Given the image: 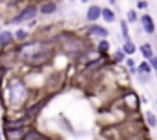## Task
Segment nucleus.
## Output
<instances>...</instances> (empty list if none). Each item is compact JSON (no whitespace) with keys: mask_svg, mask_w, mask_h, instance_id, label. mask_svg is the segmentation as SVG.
Masks as SVG:
<instances>
[{"mask_svg":"<svg viewBox=\"0 0 157 140\" xmlns=\"http://www.w3.org/2000/svg\"><path fill=\"white\" fill-rule=\"evenodd\" d=\"M59 40H62V49H66L68 53L75 51V53H82L84 51V40L77 35H71V33H60L59 35Z\"/></svg>","mask_w":157,"mask_h":140,"instance_id":"nucleus-4","label":"nucleus"},{"mask_svg":"<svg viewBox=\"0 0 157 140\" xmlns=\"http://www.w3.org/2000/svg\"><path fill=\"white\" fill-rule=\"evenodd\" d=\"M17 40H15V31H9V29H4L0 31V49H6L9 46H13Z\"/></svg>","mask_w":157,"mask_h":140,"instance_id":"nucleus-9","label":"nucleus"},{"mask_svg":"<svg viewBox=\"0 0 157 140\" xmlns=\"http://www.w3.org/2000/svg\"><path fill=\"white\" fill-rule=\"evenodd\" d=\"M59 11V4L55 0H40L39 2V13L44 17H49V15H55Z\"/></svg>","mask_w":157,"mask_h":140,"instance_id":"nucleus-7","label":"nucleus"},{"mask_svg":"<svg viewBox=\"0 0 157 140\" xmlns=\"http://www.w3.org/2000/svg\"><path fill=\"white\" fill-rule=\"evenodd\" d=\"M150 78H152V75H144V73H139V75H137L139 84H148V82H150Z\"/></svg>","mask_w":157,"mask_h":140,"instance_id":"nucleus-21","label":"nucleus"},{"mask_svg":"<svg viewBox=\"0 0 157 140\" xmlns=\"http://www.w3.org/2000/svg\"><path fill=\"white\" fill-rule=\"evenodd\" d=\"M121 49H122L128 57H133V55L137 53V46H135V42H133V40H126V42H122Z\"/></svg>","mask_w":157,"mask_h":140,"instance_id":"nucleus-14","label":"nucleus"},{"mask_svg":"<svg viewBox=\"0 0 157 140\" xmlns=\"http://www.w3.org/2000/svg\"><path fill=\"white\" fill-rule=\"evenodd\" d=\"M126 58H128V55H126L122 49H117V51L113 53V62H115V64H122V62H126Z\"/></svg>","mask_w":157,"mask_h":140,"instance_id":"nucleus-20","label":"nucleus"},{"mask_svg":"<svg viewBox=\"0 0 157 140\" xmlns=\"http://www.w3.org/2000/svg\"><path fill=\"white\" fill-rule=\"evenodd\" d=\"M139 51H141V55H143V58H144V60H152V58L155 57V51H154V46H152L150 42H144V44H141V47H139Z\"/></svg>","mask_w":157,"mask_h":140,"instance_id":"nucleus-11","label":"nucleus"},{"mask_svg":"<svg viewBox=\"0 0 157 140\" xmlns=\"http://www.w3.org/2000/svg\"><path fill=\"white\" fill-rule=\"evenodd\" d=\"M126 20H128L130 24H137V22L141 20V17L137 15V9H128V13H126Z\"/></svg>","mask_w":157,"mask_h":140,"instance_id":"nucleus-18","label":"nucleus"},{"mask_svg":"<svg viewBox=\"0 0 157 140\" xmlns=\"http://www.w3.org/2000/svg\"><path fill=\"white\" fill-rule=\"evenodd\" d=\"M108 2H110L112 6H115V4H117V0H108Z\"/></svg>","mask_w":157,"mask_h":140,"instance_id":"nucleus-26","label":"nucleus"},{"mask_svg":"<svg viewBox=\"0 0 157 140\" xmlns=\"http://www.w3.org/2000/svg\"><path fill=\"white\" fill-rule=\"evenodd\" d=\"M37 15H39V4L31 2L28 6H24L11 20H7L9 24H15V26H20V24H29L33 20H37Z\"/></svg>","mask_w":157,"mask_h":140,"instance_id":"nucleus-2","label":"nucleus"},{"mask_svg":"<svg viewBox=\"0 0 157 140\" xmlns=\"http://www.w3.org/2000/svg\"><path fill=\"white\" fill-rule=\"evenodd\" d=\"M17 57L28 66H44L48 60H51L53 47L44 40H28L18 46Z\"/></svg>","mask_w":157,"mask_h":140,"instance_id":"nucleus-1","label":"nucleus"},{"mask_svg":"<svg viewBox=\"0 0 157 140\" xmlns=\"http://www.w3.org/2000/svg\"><path fill=\"white\" fill-rule=\"evenodd\" d=\"M97 20H102V7L93 4L86 9V22L90 24H97Z\"/></svg>","mask_w":157,"mask_h":140,"instance_id":"nucleus-8","label":"nucleus"},{"mask_svg":"<svg viewBox=\"0 0 157 140\" xmlns=\"http://www.w3.org/2000/svg\"><path fill=\"white\" fill-rule=\"evenodd\" d=\"M102 20H104V22H108V24H112V22H115V20H117V15H115V11H113L110 6L102 7Z\"/></svg>","mask_w":157,"mask_h":140,"instance_id":"nucleus-13","label":"nucleus"},{"mask_svg":"<svg viewBox=\"0 0 157 140\" xmlns=\"http://www.w3.org/2000/svg\"><path fill=\"white\" fill-rule=\"evenodd\" d=\"M0 17H2V13H0Z\"/></svg>","mask_w":157,"mask_h":140,"instance_id":"nucleus-31","label":"nucleus"},{"mask_svg":"<svg viewBox=\"0 0 157 140\" xmlns=\"http://www.w3.org/2000/svg\"><path fill=\"white\" fill-rule=\"evenodd\" d=\"M80 2H82V4H90L91 0H80Z\"/></svg>","mask_w":157,"mask_h":140,"instance_id":"nucleus-27","label":"nucleus"},{"mask_svg":"<svg viewBox=\"0 0 157 140\" xmlns=\"http://www.w3.org/2000/svg\"><path fill=\"white\" fill-rule=\"evenodd\" d=\"M148 6H150V4H148L146 0H137V9H139V11H146Z\"/></svg>","mask_w":157,"mask_h":140,"instance_id":"nucleus-23","label":"nucleus"},{"mask_svg":"<svg viewBox=\"0 0 157 140\" xmlns=\"http://www.w3.org/2000/svg\"><path fill=\"white\" fill-rule=\"evenodd\" d=\"M155 76H157V73H155Z\"/></svg>","mask_w":157,"mask_h":140,"instance_id":"nucleus-32","label":"nucleus"},{"mask_svg":"<svg viewBox=\"0 0 157 140\" xmlns=\"http://www.w3.org/2000/svg\"><path fill=\"white\" fill-rule=\"evenodd\" d=\"M155 105H157V98H155Z\"/></svg>","mask_w":157,"mask_h":140,"instance_id":"nucleus-28","label":"nucleus"},{"mask_svg":"<svg viewBox=\"0 0 157 140\" xmlns=\"http://www.w3.org/2000/svg\"><path fill=\"white\" fill-rule=\"evenodd\" d=\"M15 40H17V44L20 46V44H24V42L29 40V33H28L24 28H18V29L15 31Z\"/></svg>","mask_w":157,"mask_h":140,"instance_id":"nucleus-15","label":"nucleus"},{"mask_svg":"<svg viewBox=\"0 0 157 140\" xmlns=\"http://www.w3.org/2000/svg\"><path fill=\"white\" fill-rule=\"evenodd\" d=\"M139 24H141V29H143L146 35H155V20H154L152 15H148V13L141 15Z\"/></svg>","mask_w":157,"mask_h":140,"instance_id":"nucleus-6","label":"nucleus"},{"mask_svg":"<svg viewBox=\"0 0 157 140\" xmlns=\"http://www.w3.org/2000/svg\"><path fill=\"white\" fill-rule=\"evenodd\" d=\"M70 2H75V0H70Z\"/></svg>","mask_w":157,"mask_h":140,"instance_id":"nucleus-29","label":"nucleus"},{"mask_svg":"<svg viewBox=\"0 0 157 140\" xmlns=\"http://www.w3.org/2000/svg\"><path fill=\"white\" fill-rule=\"evenodd\" d=\"M0 140H4V138H2V137H0Z\"/></svg>","mask_w":157,"mask_h":140,"instance_id":"nucleus-30","label":"nucleus"},{"mask_svg":"<svg viewBox=\"0 0 157 140\" xmlns=\"http://www.w3.org/2000/svg\"><path fill=\"white\" fill-rule=\"evenodd\" d=\"M88 35L93 36V38H99V40H104V38H110L112 33L108 31V28H104V26H101V24L97 22V24H90Z\"/></svg>","mask_w":157,"mask_h":140,"instance_id":"nucleus-5","label":"nucleus"},{"mask_svg":"<svg viewBox=\"0 0 157 140\" xmlns=\"http://www.w3.org/2000/svg\"><path fill=\"white\" fill-rule=\"evenodd\" d=\"M144 118H146V124H148V127H157V116L152 113V111H146L144 113Z\"/></svg>","mask_w":157,"mask_h":140,"instance_id":"nucleus-19","label":"nucleus"},{"mask_svg":"<svg viewBox=\"0 0 157 140\" xmlns=\"http://www.w3.org/2000/svg\"><path fill=\"white\" fill-rule=\"evenodd\" d=\"M110 49H112V44H110V40H108V38H104V40H99V42H97V51H99L101 55L110 53Z\"/></svg>","mask_w":157,"mask_h":140,"instance_id":"nucleus-16","label":"nucleus"},{"mask_svg":"<svg viewBox=\"0 0 157 140\" xmlns=\"http://www.w3.org/2000/svg\"><path fill=\"white\" fill-rule=\"evenodd\" d=\"M124 66H126L128 69H133V68H137V66H135V60H133L132 57H128V58H126V62H124Z\"/></svg>","mask_w":157,"mask_h":140,"instance_id":"nucleus-24","label":"nucleus"},{"mask_svg":"<svg viewBox=\"0 0 157 140\" xmlns=\"http://www.w3.org/2000/svg\"><path fill=\"white\" fill-rule=\"evenodd\" d=\"M137 71H139V73H144V75H152V66H150V62H148V60H143V62H139V64H137ZM139 73H137V75H139Z\"/></svg>","mask_w":157,"mask_h":140,"instance_id":"nucleus-17","label":"nucleus"},{"mask_svg":"<svg viewBox=\"0 0 157 140\" xmlns=\"http://www.w3.org/2000/svg\"><path fill=\"white\" fill-rule=\"evenodd\" d=\"M28 135L26 129H13V127H6V138L7 140H24Z\"/></svg>","mask_w":157,"mask_h":140,"instance_id":"nucleus-10","label":"nucleus"},{"mask_svg":"<svg viewBox=\"0 0 157 140\" xmlns=\"http://www.w3.org/2000/svg\"><path fill=\"white\" fill-rule=\"evenodd\" d=\"M24 140H40V135L37 131H29V133L24 137Z\"/></svg>","mask_w":157,"mask_h":140,"instance_id":"nucleus-22","label":"nucleus"},{"mask_svg":"<svg viewBox=\"0 0 157 140\" xmlns=\"http://www.w3.org/2000/svg\"><path fill=\"white\" fill-rule=\"evenodd\" d=\"M7 91H9V102L13 105H22L24 104V100H26V97H28V87H26V84H24L22 80L15 78V80L9 84Z\"/></svg>","mask_w":157,"mask_h":140,"instance_id":"nucleus-3","label":"nucleus"},{"mask_svg":"<svg viewBox=\"0 0 157 140\" xmlns=\"http://www.w3.org/2000/svg\"><path fill=\"white\" fill-rule=\"evenodd\" d=\"M148 62H150V66H152V69H154V71L157 73V55L154 57V58H152V60H148Z\"/></svg>","mask_w":157,"mask_h":140,"instance_id":"nucleus-25","label":"nucleus"},{"mask_svg":"<svg viewBox=\"0 0 157 140\" xmlns=\"http://www.w3.org/2000/svg\"><path fill=\"white\" fill-rule=\"evenodd\" d=\"M119 29H121V35H122V42L132 40V38H130V22H128L126 18H122V20L119 22Z\"/></svg>","mask_w":157,"mask_h":140,"instance_id":"nucleus-12","label":"nucleus"}]
</instances>
